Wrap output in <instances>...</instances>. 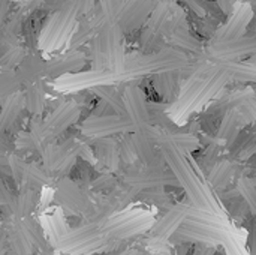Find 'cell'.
<instances>
[{
  "label": "cell",
  "instance_id": "obj_1",
  "mask_svg": "<svg viewBox=\"0 0 256 255\" xmlns=\"http://www.w3.org/2000/svg\"><path fill=\"white\" fill-rule=\"evenodd\" d=\"M184 68H189V57L186 56V53L174 47H164L160 51L150 53V54L140 53V54L126 56L122 81L142 77V75L178 72Z\"/></svg>",
  "mask_w": 256,
  "mask_h": 255
},
{
  "label": "cell",
  "instance_id": "obj_2",
  "mask_svg": "<svg viewBox=\"0 0 256 255\" xmlns=\"http://www.w3.org/2000/svg\"><path fill=\"white\" fill-rule=\"evenodd\" d=\"M80 11L75 2H66L63 8L52 12L40 29L38 50L44 53L58 51L68 47L76 27Z\"/></svg>",
  "mask_w": 256,
  "mask_h": 255
},
{
  "label": "cell",
  "instance_id": "obj_3",
  "mask_svg": "<svg viewBox=\"0 0 256 255\" xmlns=\"http://www.w3.org/2000/svg\"><path fill=\"white\" fill-rule=\"evenodd\" d=\"M156 140H158V143L160 146V152L164 155V159L171 167V170L174 173V177L178 182V185H182L188 191V195H189L190 201L200 209L212 210L201 185L196 182V179L194 176V171H192L190 165L188 164V161L184 158L183 150H180L176 146V143L172 141L171 137L158 135Z\"/></svg>",
  "mask_w": 256,
  "mask_h": 255
},
{
  "label": "cell",
  "instance_id": "obj_4",
  "mask_svg": "<svg viewBox=\"0 0 256 255\" xmlns=\"http://www.w3.org/2000/svg\"><path fill=\"white\" fill-rule=\"evenodd\" d=\"M110 242L105 239L102 228L93 222H87L82 227L68 230L58 239L50 242V245L63 252L70 255H86L105 249Z\"/></svg>",
  "mask_w": 256,
  "mask_h": 255
},
{
  "label": "cell",
  "instance_id": "obj_5",
  "mask_svg": "<svg viewBox=\"0 0 256 255\" xmlns=\"http://www.w3.org/2000/svg\"><path fill=\"white\" fill-rule=\"evenodd\" d=\"M153 227L152 215L144 210H123L102 228L106 240H126Z\"/></svg>",
  "mask_w": 256,
  "mask_h": 255
},
{
  "label": "cell",
  "instance_id": "obj_6",
  "mask_svg": "<svg viewBox=\"0 0 256 255\" xmlns=\"http://www.w3.org/2000/svg\"><path fill=\"white\" fill-rule=\"evenodd\" d=\"M138 195V191H135L134 188H130L129 185H126L124 182L117 183L108 194H105L100 201H98L93 207V212L90 213V222L99 225L100 228H104V225L114 218L116 215H118L120 212L124 210V207L132 203V200Z\"/></svg>",
  "mask_w": 256,
  "mask_h": 255
},
{
  "label": "cell",
  "instance_id": "obj_7",
  "mask_svg": "<svg viewBox=\"0 0 256 255\" xmlns=\"http://www.w3.org/2000/svg\"><path fill=\"white\" fill-rule=\"evenodd\" d=\"M52 200L63 210L81 216H90L94 207L88 191L82 188L78 182L70 179H62L57 182Z\"/></svg>",
  "mask_w": 256,
  "mask_h": 255
},
{
  "label": "cell",
  "instance_id": "obj_8",
  "mask_svg": "<svg viewBox=\"0 0 256 255\" xmlns=\"http://www.w3.org/2000/svg\"><path fill=\"white\" fill-rule=\"evenodd\" d=\"M135 131L132 122L126 116H118V114H105V116H88L82 125H81V132L84 137H88L92 140L98 138H110L116 134H132Z\"/></svg>",
  "mask_w": 256,
  "mask_h": 255
},
{
  "label": "cell",
  "instance_id": "obj_9",
  "mask_svg": "<svg viewBox=\"0 0 256 255\" xmlns=\"http://www.w3.org/2000/svg\"><path fill=\"white\" fill-rule=\"evenodd\" d=\"M120 81L110 71H80L75 74L63 75L52 81V87L58 92H80L84 89H94L104 84H114Z\"/></svg>",
  "mask_w": 256,
  "mask_h": 255
},
{
  "label": "cell",
  "instance_id": "obj_10",
  "mask_svg": "<svg viewBox=\"0 0 256 255\" xmlns=\"http://www.w3.org/2000/svg\"><path fill=\"white\" fill-rule=\"evenodd\" d=\"M100 29L104 30L106 41V71L112 72L122 81L126 62L124 33L117 23H106Z\"/></svg>",
  "mask_w": 256,
  "mask_h": 255
},
{
  "label": "cell",
  "instance_id": "obj_11",
  "mask_svg": "<svg viewBox=\"0 0 256 255\" xmlns=\"http://www.w3.org/2000/svg\"><path fill=\"white\" fill-rule=\"evenodd\" d=\"M126 117L132 122L135 131H144L152 128V114L144 92L138 86H128L122 95ZM134 131V132H135Z\"/></svg>",
  "mask_w": 256,
  "mask_h": 255
},
{
  "label": "cell",
  "instance_id": "obj_12",
  "mask_svg": "<svg viewBox=\"0 0 256 255\" xmlns=\"http://www.w3.org/2000/svg\"><path fill=\"white\" fill-rule=\"evenodd\" d=\"M254 18H255V14L250 5L236 3L234 11L230 15L228 21L213 33L212 42H226V41H234V39L244 36Z\"/></svg>",
  "mask_w": 256,
  "mask_h": 255
},
{
  "label": "cell",
  "instance_id": "obj_13",
  "mask_svg": "<svg viewBox=\"0 0 256 255\" xmlns=\"http://www.w3.org/2000/svg\"><path fill=\"white\" fill-rule=\"evenodd\" d=\"M208 54L212 59L222 62H232L244 56L256 54V27L249 36H242L234 41L226 42H212L208 47Z\"/></svg>",
  "mask_w": 256,
  "mask_h": 255
},
{
  "label": "cell",
  "instance_id": "obj_14",
  "mask_svg": "<svg viewBox=\"0 0 256 255\" xmlns=\"http://www.w3.org/2000/svg\"><path fill=\"white\" fill-rule=\"evenodd\" d=\"M126 185L134 188L135 191H148V189H158L170 185H178L174 176L160 170H129L123 174V180Z\"/></svg>",
  "mask_w": 256,
  "mask_h": 255
},
{
  "label": "cell",
  "instance_id": "obj_15",
  "mask_svg": "<svg viewBox=\"0 0 256 255\" xmlns=\"http://www.w3.org/2000/svg\"><path fill=\"white\" fill-rule=\"evenodd\" d=\"M154 5L156 0H124L116 23L123 30V33L134 32L147 24Z\"/></svg>",
  "mask_w": 256,
  "mask_h": 255
},
{
  "label": "cell",
  "instance_id": "obj_16",
  "mask_svg": "<svg viewBox=\"0 0 256 255\" xmlns=\"http://www.w3.org/2000/svg\"><path fill=\"white\" fill-rule=\"evenodd\" d=\"M158 132L153 131V128L144 129V131H135L130 134L134 147H135V153H136V159L142 164L144 168H150V170H160L164 159H160V156L158 155L156 149H154V140L158 138Z\"/></svg>",
  "mask_w": 256,
  "mask_h": 255
},
{
  "label": "cell",
  "instance_id": "obj_17",
  "mask_svg": "<svg viewBox=\"0 0 256 255\" xmlns=\"http://www.w3.org/2000/svg\"><path fill=\"white\" fill-rule=\"evenodd\" d=\"M40 155L44 161V168L51 174V177L54 174L69 171L76 162V156L63 143L44 144Z\"/></svg>",
  "mask_w": 256,
  "mask_h": 255
},
{
  "label": "cell",
  "instance_id": "obj_18",
  "mask_svg": "<svg viewBox=\"0 0 256 255\" xmlns=\"http://www.w3.org/2000/svg\"><path fill=\"white\" fill-rule=\"evenodd\" d=\"M81 116V108L75 101H63L50 116H46L48 128L51 137H58L66 132L74 123L78 122Z\"/></svg>",
  "mask_w": 256,
  "mask_h": 255
},
{
  "label": "cell",
  "instance_id": "obj_19",
  "mask_svg": "<svg viewBox=\"0 0 256 255\" xmlns=\"http://www.w3.org/2000/svg\"><path fill=\"white\" fill-rule=\"evenodd\" d=\"M86 65V56L80 50L68 51L46 62V78L57 80L68 74L80 72Z\"/></svg>",
  "mask_w": 256,
  "mask_h": 255
},
{
  "label": "cell",
  "instance_id": "obj_20",
  "mask_svg": "<svg viewBox=\"0 0 256 255\" xmlns=\"http://www.w3.org/2000/svg\"><path fill=\"white\" fill-rule=\"evenodd\" d=\"M92 149L96 158V165H100L106 173H116L120 168L118 141L114 138H98L93 140Z\"/></svg>",
  "mask_w": 256,
  "mask_h": 255
},
{
  "label": "cell",
  "instance_id": "obj_21",
  "mask_svg": "<svg viewBox=\"0 0 256 255\" xmlns=\"http://www.w3.org/2000/svg\"><path fill=\"white\" fill-rule=\"evenodd\" d=\"M6 231L10 255H33L34 245L24 219H10Z\"/></svg>",
  "mask_w": 256,
  "mask_h": 255
},
{
  "label": "cell",
  "instance_id": "obj_22",
  "mask_svg": "<svg viewBox=\"0 0 256 255\" xmlns=\"http://www.w3.org/2000/svg\"><path fill=\"white\" fill-rule=\"evenodd\" d=\"M16 77L21 86L27 87L46 78V60L38 54H26L24 60L16 68Z\"/></svg>",
  "mask_w": 256,
  "mask_h": 255
},
{
  "label": "cell",
  "instance_id": "obj_23",
  "mask_svg": "<svg viewBox=\"0 0 256 255\" xmlns=\"http://www.w3.org/2000/svg\"><path fill=\"white\" fill-rule=\"evenodd\" d=\"M22 110H26L22 92H18V93L9 96L8 99H4V102L2 105V111H0V144L3 143L8 132L18 122Z\"/></svg>",
  "mask_w": 256,
  "mask_h": 255
},
{
  "label": "cell",
  "instance_id": "obj_24",
  "mask_svg": "<svg viewBox=\"0 0 256 255\" xmlns=\"http://www.w3.org/2000/svg\"><path fill=\"white\" fill-rule=\"evenodd\" d=\"M188 216H190L188 207L176 206L156 224H153V227L150 228L152 234L158 239H168L178 230V227L183 224V221H186Z\"/></svg>",
  "mask_w": 256,
  "mask_h": 255
},
{
  "label": "cell",
  "instance_id": "obj_25",
  "mask_svg": "<svg viewBox=\"0 0 256 255\" xmlns=\"http://www.w3.org/2000/svg\"><path fill=\"white\" fill-rule=\"evenodd\" d=\"M38 206V194L32 186H20V191L14 197L12 219H28L32 218Z\"/></svg>",
  "mask_w": 256,
  "mask_h": 255
},
{
  "label": "cell",
  "instance_id": "obj_26",
  "mask_svg": "<svg viewBox=\"0 0 256 255\" xmlns=\"http://www.w3.org/2000/svg\"><path fill=\"white\" fill-rule=\"evenodd\" d=\"M152 86L154 87L156 93L164 101H176L178 92V74L177 72H164L153 75Z\"/></svg>",
  "mask_w": 256,
  "mask_h": 255
},
{
  "label": "cell",
  "instance_id": "obj_27",
  "mask_svg": "<svg viewBox=\"0 0 256 255\" xmlns=\"http://www.w3.org/2000/svg\"><path fill=\"white\" fill-rule=\"evenodd\" d=\"M24 95V104L26 110L34 116H39L45 110L46 104V86L45 81L34 83L32 86H27L22 92Z\"/></svg>",
  "mask_w": 256,
  "mask_h": 255
},
{
  "label": "cell",
  "instance_id": "obj_28",
  "mask_svg": "<svg viewBox=\"0 0 256 255\" xmlns=\"http://www.w3.org/2000/svg\"><path fill=\"white\" fill-rule=\"evenodd\" d=\"M90 62L92 69L106 71V41L102 29H99L90 41Z\"/></svg>",
  "mask_w": 256,
  "mask_h": 255
},
{
  "label": "cell",
  "instance_id": "obj_29",
  "mask_svg": "<svg viewBox=\"0 0 256 255\" xmlns=\"http://www.w3.org/2000/svg\"><path fill=\"white\" fill-rule=\"evenodd\" d=\"M93 93L100 99V102L106 104L114 114L118 116H126L124 111V104L122 99V95L117 92V89L114 87V84H104V86H98L94 89H92Z\"/></svg>",
  "mask_w": 256,
  "mask_h": 255
},
{
  "label": "cell",
  "instance_id": "obj_30",
  "mask_svg": "<svg viewBox=\"0 0 256 255\" xmlns=\"http://www.w3.org/2000/svg\"><path fill=\"white\" fill-rule=\"evenodd\" d=\"M170 41L174 47H177V50L180 51H189V53H198L201 50V41L192 35V32L188 29V26L178 27L171 36Z\"/></svg>",
  "mask_w": 256,
  "mask_h": 255
},
{
  "label": "cell",
  "instance_id": "obj_31",
  "mask_svg": "<svg viewBox=\"0 0 256 255\" xmlns=\"http://www.w3.org/2000/svg\"><path fill=\"white\" fill-rule=\"evenodd\" d=\"M96 32H98L96 27L93 26L92 20H90L87 15H86L84 20H78L76 27H75V30H74V35H72V38H70L68 47H66L68 51L78 50L81 45H84L86 42L92 41V38L94 36Z\"/></svg>",
  "mask_w": 256,
  "mask_h": 255
},
{
  "label": "cell",
  "instance_id": "obj_32",
  "mask_svg": "<svg viewBox=\"0 0 256 255\" xmlns=\"http://www.w3.org/2000/svg\"><path fill=\"white\" fill-rule=\"evenodd\" d=\"M240 122H242V119H240V114L236 107H231L224 113L222 123L219 126V138H224L228 146L231 144L234 137L238 134Z\"/></svg>",
  "mask_w": 256,
  "mask_h": 255
},
{
  "label": "cell",
  "instance_id": "obj_33",
  "mask_svg": "<svg viewBox=\"0 0 256 255\" xmlns=\"http://www.w3.org/2000/svg\"><path fill=\"white\" fill-rule=\"evenodd\" d=\"M21 87L22 86L15 71H9V69L0 71V98L2 99H8L9 96L18 93Z\"/></svg>",
  "mask_w": 256,
  "mask_h": 255
},
{
  "label": "cell",
  "instance_id": "obj_34",
  "mask_svg": "<svg viewBox=\"0 0 256 255\" xmlns=\"http://www.w3.org/2000/svg\"><path fill=\"white\" fill-rule=\"evenodd\" d=\"M140 47L142 50V54H150L160 51L164 48V38L153 30L144 27L141 35H140Z\"/></svg>",
  "mask_w": 256,
  "mask_h": 255
},
{
  "label": "cell",
  "instance_id": "obj_35",
  "mask_svg": "<svg viewBox=\"0 0 256 255\" xmlns=\"http://www.w3.org/2000/svg\"><path fill=\"white\" fill-rule=\"evenodd\" d=\"M232 177V165L228 161L219 162L210 171V183L214 188H224Z\"/></svg>",
  "mask_w": 256,
  "mask_h": 255
},
{
  "label": "cell",
  "instance_id": "obj_36",
  "mask_svg": "<svg viewBox=\"0 0 256 255\" xmlns=\"http://www.w3.org/2000/svg\"><path fill=\"white\" fill-rule=\"evenodd\" d=\"M24 57H26V50L21 45L12 47V48H9V50L2 53V56H0V66L3 69L14 71V68L20 66V63L24 60Z\"/></svg>",
  "mask_w": 256,
  "mask_h": 255
},
{
  "label": "cell",
  "instance_id": "obj_37",
  "mask_svg": "<svg viewBox=\"0 0 256 255\" xmlns=\"http://www.w3.org/2000/svg\"><path fill=\"white\" fill-rule=\"evenodd\" d=\"M238 192L248 204V210L256 218V188L250 180L238 182Z\"/></svg>",
  "mask_w": 256,
  "mask_h": 255
},
{
  "label": "cell",
  "instance_id": "obj_38",
  "mask_svg": "<svg viewBox=\"0 0 256 255\" xmlns=\"http://www.w3.org/2000/svg\"><path fill=\"white\" fill-rule=\"evenodd\" d=\"M118 153H120V161L128 164V165H132L135 164L138 159H136V153H135V147H134V143H132V138H130V134L129 135H124L120 143H118Z\"/></svg>",
  "mask_w": 256,
  "mask_h": 255
},
{
  "label": "cell",
  "instance_id": "obj_39",
  "mask_svg": "<svg viewBox=\"0 0 256 255\" xmlns=\"http://www.w3.org/2000/svg\"><path fill=\"white\" fill-rule=\"evenodd\" d=\"M117 183H118V182L116 180V177H114L111 173H104V174H100L99 177L93 179L90 188H92L93 192H96V194H104V195H105V194H108Z\"/></svg>",
  "mask_w": 256,
  "mask_h": 255
},
{
  "label": "cell",
  "instance_id": "obj_40",
  "mask_svg": "<svg viewBox=\"0 0 256 255\" xmlns=\"http://www.w3.org/2000/svg\"><path fill=\"white\" fill-rule=\"evenodd\" d=\"M15 147L20 150H27V152H42L44 146L38 143L28 132H20L15 138Z\"/></svg>",
  "mask_w": 256,
  "mask_h": 255
},
{
  "label": "cell",
  "instance_id": "obj_41",
  "mask_svg": "<svg viewBox=\"0 0 256 255\" xmlns=\"http://www.w3.org/2000/svg\"><path fill=\"white\" fill-rule=\"evenodd\" d=\"M15 194L12 189L0 179V209L12 219V204H14Z\"/></svg>",
  "mask_w": 256,
  "mask_h": 255
},
{
  "label": "cell",
  "instance_id": "obj_42",
  "mask_svg": "<svg viewBox=\"0 0 256 255\" xmlns=\"http://www.w3.org/2000/svg\"><path fill=\"white\" fill-rule=\"evenodd\" d=\"M183 2L192 12H195L200 18H207L208 17V0H178Z\"/></svg>",
  "mask_w": 256,
  "mask_h": 255
},
{
  "label": "cell",
  "instance_id": "obj_43",
  "mask_svg": "<svg viewBox=\"0 0 256 255\" xmlns=\"http://www.w3.org/2000/svg\"><path fill=\"white\" fill-rule=\"evenodd\" d=\"M75 3L78 6L80 15H88L90 12H93L96 0H75Z\"/></svg>",
  "mask_w": 256,
  "mask_h": 255
},
{
  "label": "cell",
  "instance_id": "obj_44",
  "mask_svg": "<svg viewBox=\"0 0 256 255\" xmlns=\"http://www.w3.org/2000/svg\"><path fill=\"white\" fill-rule=\"evenodd\" d=\"M219 6V9L222 11V14L225 17H230L234 11V6H236V2L234 0H214Z\"/></svg>",
  "mask_w": 256,
  "mask_h": 255
},
{
  "label": "cell",
  "instance_id": "obj_45",
  "mask_svg": "<svg viewBox=\"0 0 256 255\" xmlns=\"http://www.w3.org/2000/svg\"><path fill=\"white\" fill-rule=\"evenodd\" d=\"M8 11H9V5H8V2H6V0H0V39H2L3 27H4V24H6Z\"/></svg>",
  "mask_w": 256,
  "mask_h": 255
},
{
  "label": "cell",
  "instance_id": "obj_46",
  "mask_svg": "<svg viewBox=\"0 0 256 255\" xmlns=\"http://www.w3.org/2000/svg\"><path fill=\"white\" fill-rule=\"evenodd\" d=\"M213 254H214V249H213V248L206 246V248H200V249H196V251H195L192 255H213Z\"/></svg>",
  "mask_w": 256,
  "mask_h": 255
},
{
  "label": "cell",
  "instance_id": "obj_47",
  "mask_svg": "<svg viewBox=\"0 0 256 255\" xmlns=\"http://www.w3.org/2000/svg\"><path fill=\"white\" fill-rule=\"evenodd\" d=\"M8 155L4 153L3 149H0V165H8Z\"/></svg>",
  "mask_w": 256,
  "mask_h": 255
},
{
  "label": "cell",
  "instance_id": "obj_48",
  "mask_svg": "<svg viewBox=\"0 0 256 255\" xmlns=\"http://www.w3.org/2000/svg\"><path fill=\"white\" fill-rule=\"evenodd\" d=\"M249 63H250V65H254V66H256V54H254V56L250 57Z\"/></svg>",
  "mask_w": 256,
  "mask_h": 255
},
{
  "label": "cell",
  "instance_id": "obj_49",
  "mask_svg": "<svg viewBox=\"0 0 256 255\" xmlns=\"http://www.w3.org/2000/svg\"><path fill=\"white\" fill-rule=\"evenodd\" d=\"M142 255H166L165 252H152V254H142Z\"/></svg>",
  "mask_w": 256,
  "mask_h": 255
},
{
  "label": "cell",
  "instance_id": "obj_50",
  "mask_svg": "<svg viewBox=\"0 0 256 255\" xmlns=\"http://www.w3.org/2000/svg\"><path fill=\"white\" fill-rule=\"evenodd\" d=\"M39 255H54V254H52L51 251H45V252H40Z\"/></svg>",
  "mask_w": 256,
  "mask_h": 255
},
{
  "label": "cell",
  "instance_id": "obj_51",
  "mask_svg": "<svg viewBox=\"0 0 256 255\" xmlns=\"http://www.w3.org/2000/svg\"><path fill=\"white\" fill-rule=\"evenodd\" d=\"M64 2H75V0H64Z\"/></svg>",
  "mask_w": 256,
  "mask_h": 255
},
{
  "label": "cell",
  "instance_id": "obj_52",
  "mask_svg": "<svg viewBox=\"0 0 256 255\" xmlns=\"http://www.w3.org/2000/svg\"><path fill=\"white\" fill-rule=\"evenodd\" d=\"M254 96H255V99H256V92H255V93H254Z\"/></svg>",
  "mask_w": 256,
  "mask_h": 255
}]
</instances>
